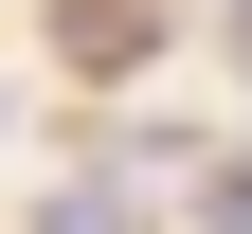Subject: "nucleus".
Segmentation results:
<instances>
[{
    "label": "nucleus",
    "instance_id": "obj_4",
    "mask_svg": "<svg viewBox=\"0 0 252 234\" xmlns=\"http://www.w3.org/2000/svg\"><path fill=\"white\" fill-rule=\"evenodd\" d=\"M234 54H252V0H234Z\"/></svg>",
    "mask_w": 252,
    "mask_h": 234
},
{
    "label": "nucleus",
    "instance_id": "obj_2",
    "mask_svg": "<svg viewBox=\"0 0 252 234\" xmlns=\"http://www.w3.org/2000/svg\"><path fill=\"white\" fill-rule=\"evenodd\" d=\"M198 216H216V234H252V162H216V180H198Z\"/></svg>",
    "mask_w": 252,
    "mask_h": 234
},
{
    "label": "nucleus",
    "instance_id": "obj_3",
    "mask_svg": "<svg viewBox=\"0 0 252 234\" xmlns=\"http://www.w3.org/2000/svg\"><path fill=\"white\" fill-rule=\"evenodd\" d=\"M36 234H144V216H126V198H54Z\"/></svg>",
    "mask_w": 252,
    "mask_h": 234
},
{
    "label": "nucleus",
    "instance_id": "obj_1",
    "mask_svg": "<svg viewBox=\"0 0 252 234\" xmlns=\"http://www.w3.org/2000/svg\"><path fill=\"white\" fill-rule=\"evenodd\" d=\"M144 36H162V0H72V72H126Z\"/></svg>",
    "mask_w": 252,
    "mask_h": 234
}]
</instances>
